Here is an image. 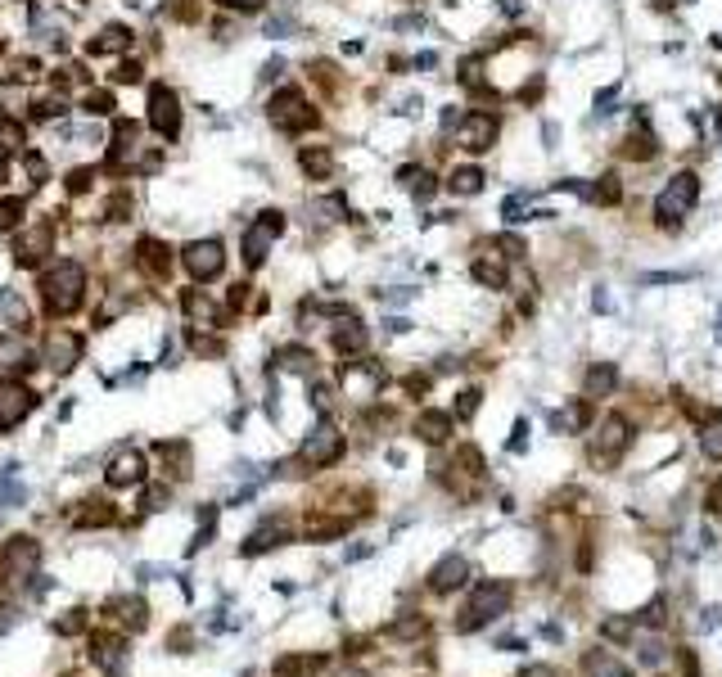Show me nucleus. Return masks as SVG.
I'll return each mask as SVG.
<instances>
[{
    "mask_svg": "<svg viewBox=\"0 0 722 677\" xmlns=\"http://www.w3.org/2000/svg\"><path fill=\"white\" fill-rule=\"evenodd\" d=\"M77 357H82V338H77L73 329H55V334L46 338V362H50V371H73Z\"/></svg>",
    "mask_w": 722,
    "mask_h": 677,
    "instance_id": "nucleus-15",
    "label": "nucleus"
},
{
    "mask_svg": "<svg viewBox=\"0 0 722 677\" xmlns=\"http://www.w3.org/2000/svg\"><path fill=\"white\" fill-rule=\"evenodd\" d=\"M149 127L163 140H176V131H181V104H176L172 86H154L149 91Z\"/></svg>",
    "mask_w": 722,
    "mask_h": 677,
    "instance_id": "nucleus-10",
    "label": "nucleus"
},
{
    "mask_svg": "<svg viewBox=\"0 0 722 677\" xmlns=\"http://www.w3.org/2000/svg\"><path fill=\"white\" fill-rule=\"evenodd\" d=\"M91 181H95V172H91V167L68 172V194H86V190H91Z\"/></svg>",
    "mask_w": 722,
    "mask_h": 677,
    "instance_id": "nucleus-43",
    "label": "nucleus"
},
{
    "mask_svg": "<svg viewBox=\"0 0 722 677\" xmlns=\"http://www.w3.org/2000/svg\"><path fill=\"white\" fill-rule=\"evenodd\" d=\"M91 659H95L109 677H122V668H127V645H122V636H113V632L91 636Z\"/></svg>",
    "mask_w": 722,
    "mask_h": 677,
    "instance_id": "nucleus-16",
    "label": "nucleus"
},
{
    "mask_svg": "<svg viewBox=\"0 0 722 677\" xmlns=\"http://www.w3.org/2000/svg\"><path fill=\"white\" fill-rule=\"evenodd\" d=\"M474 280H479V284H488V289H506V266L488 253V257H479V262H474Z\"/></svg>",
    "mask_w": 722,
    "mask_h": 677,
    "instance_id": "nucleus-33",
    "label": "nucleus"
},
{
    "mask_svg": "<svg viewBox=\"0 0 722 677\" xmlns=\"http://www.w3.org/2000/svg\"><path fill=\"white\" fill-rule=\"evenodd\" d=\"M127 46H131V32H127V28H104V32H100V41H91V50H95V55L127 50Z\"/></svg>",
    "mask_w": 722,
    "mask_h": 677,
    "instance_id": "nucleus-35",
    "label": "nucleus"
},
{
    "mask_svg": "<svg viewBox=\"0 0 722 677\" xmlns=\"http://www.w3.org/2000/svg\"><path fill=\"white\" fill-rule=\"evenodd\" d=\"M82 82H86V68H82V64L59 68V86H82Z\"/></svg>",
    "mask_w": 722,
    "mask_h": 677,
    "instance_id": "nucleus-47",
    "label": "nucleus"
},
{
    "mask_svg": "<svg viewBox=\"0 0 722 677\" xmlns=\"http://www.w3.org/2000/svg\"><path fill=\"white\" fill-rule=\"evenodd\" d=\"M82 104H86V113H109V109H113V95H109V91H91Z\"/></svg>",
    "mask_w": 722,
    "mask_h": 677,
    "instance_id": "nucleus-44",
    "label": "nucleus"
},
{
    "mask_svg": "<svg viewBox=\"0 0 722 677\" xmlns=\"http://www.w3.org/2000/svg\"><path fill=\"white\" fill-rule=\"evenodd\" d=\"M181 266L190 271V280H212V275L226 266V248H221V239H194V244L181 253Z\"/></svg>",
    "mask_w": 722,
    "mask_h": 677,
    "instance_id": "nucleus-9",
    "label": "nucleus"
},
{
    "mask_svg": "<svg viewBox=\"0 0 722 677\" xmlns=\"http://www.w3.org/2000/svg\"><path fill=\"white\" fill-rule=\"evenodd\" d=\"M623 154L627 158H636V163H645V158H654V136L645 131V122H636V131L623 140Z\"/></svg>",
    "mask_w": 722,
    "mask_h": 677,
    "instance_id": "nucleus-29",
    "label": "nucleus"
},
{
    "mask_svg": "<svg viewBox=\"0 0 722 677\" xmlns=\"http://www.w3.org/2000/svg\"><path fill=\"white\" fill-rule=\"evenodd\" d=\"M140 479H145V452H136V447L118 452L113 465H109V483H113V488H131V483H140Z\"/></svg>",
    "mask_w": 722,
    "mask_h": 677,
    "instance_id": "nucleus-18",
    "label": "nucleus"
},
{
    "mask_svg": "<svg viewBox=\"0 0 722 677\" xmlns=\"http://www.w3.org/2000/svg\"><path fill=\"white\" fill-rule=\"evenodd\" d=\"M181 307H185V316H190V320H194L199 329H212V325L221 320L217 302H208V298H203V293H194V289H190V293L181 298Z\"/></svg>",
    "mask_w": 722,
    "mask_h": 677,
    "instance_id": "nucleus-26",
    "label": "nucleus"
},
{
    "mask_svg": "<svg viewBox=\"0 0 722 677\" xmlns=\"http://www.w3.org/2000/svg\"><path fill=\"white\" fill-rule=\"evenodd\" d=\"M280 542H289V519H266V524H257V528L248 533V542H244V555L271 551V546H280Z\"/></svg>",
    "mask_w": 722,
    "mask_h": 677,
    "instance_id": "nucleus-19",
    "label": "nucleus"
},
{
    "mask_svg": "<svg viewBox=\"0 0 722 677\" xmlns=\"http://www.w3.org/2000/svg\"><path fill=\"white\" fill-rule=\"evenodd\" d=\"M654 5H659V10H672V0H654Z\"/></svg>",
    "mask_w": 722,
    "mask_h": 677,
    "instance_id": "nucleus-53",
    "label": "nucleus"
},
{
    "mask_svg": "<svg viewBox=\"0 0 722 677\" xmlns=\"http://www.w3.org/2000/svg\"><path fill=\"white\" fill-rule=\"evenodd\" d=\"M632 443V425L623 420V416H609L600 429H596V438L587 443V452H591V461L596 465H614L618 456H623V447Z\"/></svg>",
    "mask_w": 722,
    "mask_h": 677,
    "instance_id": "nucleus-6",
    "label": "nucleus"
},
{
    "mask_svg": "<svg viewBox=\"0 0 722 677\" xmlns=\"http://www.w3.org/2000/svg\"><path fill=\"white\" fill-rule=\"evenodd\" d=\"M19 217H23V199H5V203H0V230H14Z\"/></svg>",
    "mask_w": 722,
    "mask_h": 677,
    "instance_id": "nucleus-40",
    "label": "nucleus"
},
{
    "mask_svg": "<svg viewBox=\"0 0 722 677\" xmlns=\"http://www.w3.org/2000/svg\"><path fill=\"white\" fill-rule=\"evenodd\" d=\"M474 407H479V389H465V393H461V402H456V416L465 420V416H474Z\"/></svg>",
    "mask_w": 722,
    "mask_h": 677,
    "instance_id": "nucleus-48",
    "label": "nucleus"
},
{
    "mask_svg": "<svg viewBox=\"0 0 722 677\" xmlns=\"http://www.w3.org/2000/svg\"><path fill=\"white\" fill-rule=\"evenodd\" d=\"M519 677H555V672H551V668H546V663H528V668H524V672H519Z\"/></svg>",
    "mask_w": 722,
    "mask_h": 677,
    "instance_id": "nucleus-51",
    "label": "nucleus"
},
{
    "mask_svg": "<svg viewBox=\"0 0 722 677\" xmlns=\"http://www.w3.org/2000/svg\"><path fill=\"white\" fill-rule=\"evenodd\" d=\"M699 452H704L708 461H722V416L699 429Z\"/></svg>",
    "mask_w": 722,
    "mask_h": 677,
    "instance_id": "nucleus-34",
    "label": "nucleus"
},
{
    "mask_svg": "<svg viewBox=\"0 0 722 677\" xmlns=\"http://www.w3.org/2000/svg\"><path fill=\"white\" fill-rule=\"evenodd\" d=\"M389 632H393L398 641H416V636H425V632H429V618H425V614H416V609H407V618H393V623H389Z\"/></svg>",
    "mask_w": 722,
    "mask_h": 677,
    "instance_id": "nucleus-30",
    "label": "nucleus"
},
{
    "mask_svg": "<svg viewBox=\"0 0 722 677\" xmlns=\"http://www.w3.org/2000/svg\"><path fill=\"white\" fill-rule=\"evenodd\" d=\"M334 334H329V344H334V353H343V357H352V353H361L366 348V325H361L352 311H334Z\"/></svg>",
    "mask_w": 722,
    "mask_h": 677,
    "instance_id": "nucleus-14",
    "label": "nucleus"
},
{
    "mask_svg": "<svg viewBox=\"0 0 722 677\" xmlns=\"http://www.w3.org/2000/svg\"><path fill=\"white\" fill-rule=\"evenodd\" d=\"M217 5H230V10H257L262 0H217Z\"/></svg>",
    "mask_w": 722,
    "mask_h": 677,
    "instance_id": "nucleus-52",
    "label": "nucleus"
},
{
    "mask_svg": "<svg viewBox=\"0 0 722 677\" xmlns=\"http://www.w3.org/2000/svg\"><path fill=\"white\" fill-rule=\"evenodd\" d=\"M582 389H587V402H591V398H609V393L618 389V366H609V362H596V366L587 371Z\"/></svg>",
    "mask_w": 722,
    "mask_h": 677,
    "instance_id": "nucleus-22",
    "label": "nucleus"
},
{
    "mask_svg": "<svg viewBox=\"0 0 722 677\" xmlns=\"http://www.w3.org/2000/svg\"><path fill=\"white\" fill-rule=\"evenodd\" d=\"M46 172H50V167H46V163H41V158H28V176H32V181H37V185H41V181H46Z\"/></svg>",
    "mask_w": 722,
    "mask_h": 677,
    "instance_id": "nucleus-49",
    "label": "nucleus"
},
{
    "mask_svg": "<svg viewBox=\"0 0 722 677\" xmlns=\"http://www.w3.org/2000/svg\"><path fill=\"white\" fill-rule=\"evenodd\" d=\"M416 434H420L425 443H447V438H452V416H443V411H420Z\"/></svg>",
    "mask_w": 722,
    "mask_h": 677,
    "instance_id": "nucleus-27",
    "label": "nucleus"
},
{
    "mask_svg": "<svg viewBox=\"0 0 722 677\" xmlns=\"http://www.w3.org/2000/svg\"><path fill=\"white\" fill-rule=\"evenodd\" d=\"M641 623L663 627V623H668V600H663V596H659V600H650V605H645V614H641Z\"/></svg>",
    "mask_w": 722,
    "mask_h": 677,
    "instance_id": "nucleus-41",
    "label": "nucleus"
},
{
    "mask_svg": "<svg viewBox=\"0 0 722 677\" xmlns=\"http://www.w3.org/2000/svg\"><path fill=\"white\" fill-rule=\"evenodd\" d=\"M695 199H699V176H695V172H677V176L659 190V199H654V221H659L663 230H677V226L690 217Z\"/></svg>",
    "mask_w": 722,
    "mask_h": 677,
    "instance_id": "nucleus-1",
    "label": "nucleus"
},
{
    "mask_svg": "<svg viewBox=\"0 0 722 677\" xmlns=\"http://www.w3.org/2000/svg\"><path fill=\"white\" fill-rule=\"evenodd\" d=\"M280 230H284V217H280V212H262V217L248 226V235H244V262H248V266H262V257H266V248L275 244Z\"/></svg>",
    "mask_w": 722,
    "mask_h": 677,
    "instance_id": "nucleus-11",
    "label": "nucleus"
},
{
    "mask_svg": "<svg viewBox=\"0 0 722 677\" xmlns=\"http://www.w3.org/2000/svg\"><path fill=\"white\" fill-rule=\"evenodd\" d=\"M0 149H5V154H19V149H23V127L10 122V118H0Z\"/></svg>",
    "mask_w": 722,
    "mask_h": 677,
    "instance_id": "nucleus-38",
    "label": "nucleus"
},
{
    "mask_svg": "<svg viewBox=\"0 0 722 677\" xmlns=\"http://www.w3.org/2000/svg\"><path fill=\"white\" fill-rule=\"evenodd\" d=\"M325 672V654H284L275 663V677H316Z\"/></svg>",
    "mask_w": 722,
    "mask_h": 677,
    "instance_id": "nucleus-25",
    "label": "nucleus"
},
{
    "mask_svg": "<svg viewBox=\"0 0 722 677\" xmlns=\"http://www.w3.org/2000/svg\"><path fill=\"white\" fill-rule=\"evenodd\" d=\"M28 366H37L28 338H19V334H5V338H0V371H28Z\"/></svg>",
    "mask_w": 722,
    "mask_h": 677,
    "instance_id": "nucleus-20",
    "label": "nucleus"
},
{
    "mask_svg": "<svg viewBox=\"0 0 722 677\" xmlns=\"http://www.w3.org/2000/svg\"><path fill=\"white\" fill-rule=\"evenodd\" d=\"M582 194H587L591 203H614V199H618V181H614V176H605L600 185H591V190H582Z\"/></svg>",
    "mask_w": 722,
    "mask_h": 677,
    "instance_id": "nucleus-39",
    "label": "nucleus"
},
{
    "mask_svg": "<svg viewBox=\"0 0 722 677\" xmlns=\"http://www.w3.org/2000/svg\"><path fill=\"white\" fill-rule=\"evenodd\" d=\"M338 452H343V434H338L334 425H320V429H311L307 443L298 447V461L311 465V470H325V465L338 461Z\"/></svg>",
    "mask_w": 722,
    "mask_h": 677,
    "instance_id": "nucleus-7",
    "label": "nucleus"
},
{
    "mask_svg": "<svg viewBox=\"0 0 722 677\" xmlns=\"http://www.w3.org/2000/svg\"><path fill=\"white\" fill-rule=\"evenodd\" d=\"M32 389L28 384H19V380H0V429H14V425H23L28 420V411H32Z\"/></svg>",
    "mask_w": 722,
    "mask_h": 677,
    "instance_id": "nucleus-12",
    "label": "nucleus"
},
{
    "mask_svg": "<svg viewBox=\"0 0 722 677\" xmlns=\"http://www.w3.org/2000/svg\"><path fill=\"white\" fill-rule=\"evenodd\" d=\"M118 618H122V627H131V632H140L145 623H149V605L140 600V596H113V605H109Z\"/></svg>",
    "mask_w": 722,
    "mask_h": 677,
    "instance_id": "nucleus-24",
    "label": "nucleus"
},
{
    "mask_svg": "<svg viewBox=\"0 0 722 677\" xmlns=\"http://www.w3.org/2000/svg\"><path fill=\"white\" fill-rule=\"evenodd\" d=\"M717 127H722V109H717Z\"/></svg>",
    "mask_w": 722,
    "mask_h": 677,
    "instance_id": "nucleus-54",
    "label": "nucleus"
},
{
    "mask_svg": "<svg viewBox=\"0 0 722 677\" xmlns=\"http://www.w3.org/2000/svg\"><path fill=\"white\" fill-rule=\"evenodd\" d=\"M298 167H302L311 181H325V176L334 172V154L320 149V145H302V149H298Z\"/></svg>",
    "mask_w": 722,
    "mask_h": 677,
    "instance_id": "nucleus-23",
    "label": "nucleus"
},
{
    "mask_svg": "<svg viewBox=\"0 0 722 677\" xmlns=\"http://www.w3.org/2000/svg\"><path fill=\"white\" fill-rule=\"evenodd\" d=\"M113 77H118V82H136V77H140V64H122Z\"/></svg>",
    "mask_w": 722,
    "mask_h": 677,
    "instance_id": "nucleus-50",
    "label": "nucleus"
},
{
    "mask_svg": "<svg viewBox=\"0 0 722 677\" xmlns=\"http://www.w3.org/2000/svg\"><path fill=\"white\" fill-rule=\"evenodd\" d=\"M398 181H402V190L416 194V199H434V194H438V176H434L429 167H416V163H411V167L398 172Z\"/></svg>",
    "mask_w": 722,
    "mask_h": 677,
    "instance_id": "nucleus-21",
    "label": "nucleus"
},
{
    "mask_svg": "<svg viewBox=\"0 0 722 677\" xmlns=\"http://www.w3.org/2000/svg\"><path fill=\"white\" fill-rule=\"evenodd\" d=\"M82 289H86V271L77 262H55L46 275H41V298H46V311L64 316L82 302Z\"/></svg>",
    "mask_w": 722,
    "mask_h": 677,
    "instance_id": "nucleus-2",
    "label": "nucleus"
},
{
    "mask_svg": "<svg viewBox=\"0 0 722 677\" xmlns=\"http://www.w3.org/2000/svg\"><path fill=\"white\" fill-rule=\"evenodd\" d=\"M452 194H479L483 190V167H456L452 181H447Z\"/></svg>",
    "mask_w": 722,
    "mask_h": 677,
    "instance_id": "nucleus-31",
    "label": "nucleus"
},
{
    "mask_svg": "<svg viewBox=\"0 0 722 677\" xmlns=\"http://www.w3.org/2000/svg\"><path fill=\"white\" fill-rule=\"evenodd\" d=\"M605 636H609V641H627V636H632V623H627V618H605Z\"/></svg>",
    "mask_w": 722,
    "mask_h": 677,
    "instance_id": "nucleus-45",
    "label": "nucleus"
},
{
    "mask_svg": "<svg viewBox=\"0 0 722 677\" xmlns=\"http://www.w3.org/2000/svg\"><path fill=\"white\" fill-rule=\"evenodd\" d=\"M668 659V645L663 641H645L641 645V663H663Z\"/></svg>",
    "mask_w": 722,
    "mask_h": 677,
    "instance_id": "nucleus-46",
    "label": "nucleus"
},
{
    "mask_svg": "<svg viewBox=\"0 0 722 677\" xmlns=\"http://www.w3.org/2000/svg\"><path fill=\"white\" fill-rule=\"evenodd\" d=\"M266 118H271L280 131H289V136H293V131H311V127L320 122V113H316L298 91H280V95L266 104Z\"/></svg>",
    "mask_w": 722,
    "mask_h": 677,
    "instance_id": "nucleus-4",
    "label": "nucleus"
},
{
    "mask_svg": "<svg viewBox=\"0 0 722 677\" xmlns=\"http://www.w3.org/2000/svg\"><path fill=\"white\" fill-rule=\"evenodd\" d=\"M113 519V506H104V501H86V510L73 519L77 528H100V524H109Z\"/></svg>",
    "mask_w": 722,
    "mask_h": 677,
    "instance_id": "nucleus-36",
    "label": "nucleus"
},
{
    "mask_svg": "<svg viewBox=\"0 0 722 677\" xmlns=\"http://www.w3.org/2000/svg\"><path fill=\"white\" fill-rule=\"evenodd\" d=\"M82 627H86V609H68L64 618H55V632H64V636H68V632H82Z\"/></svg>",
    "mask_w": 722,
    "mask_h": 677,
    "instance_id": "nucleus-42",
    "label": "nucleus"
},
{
    "mask_svg": "<svg viewBox=\"0 0 722 677\" xmlns=\"http://www.w3.org/2000/svg\"><path fill=\"white\" fill-rule=\"evenodd\" d=\"M37 560H41V546L32 537H10L5 546H0V578H5L10 587L28 582L37 573Z\"/></svg>",
    "mask_w": 722,
    "mask_h": 677,
    "instance_id": "nucleus-5",
    "label": "nucleus"
},
{
    "mask_svg": "<svg viewBox=\"0 0 722 677\" xmlns=\"http://www.w3.org/2000/svg\"><path fill=\"white\" fill-rule=\"evenodd\" d=\"M497 131H501V118H497V113H465L461 127H456V145L470 149V154H483V149H492Z\"/></svg>",
    "mask_w": 722,
    "mask_h": 677,
    "instance_id": "nucleus-8",
    "label": "nucleus"
},
{
    "mask_svg": "<svg viewBox=\"0 0 722 677\" xmlns=\"http://www.w3.org/2000/svg\"><path fill=\"white\" fill-rule=\"evenodd\" d=\"M140 266H149L154 275H167L172 257H167V248H163L158 239H140Z\"/></svg>",
    "mask_w": 722,
    "mask_h": 677,
    "instance_id": "nucleus-32",
    "label": "nucleus"
},
{
    "mask_svg": "<svg viewBox=\"0 0 722 677\" xmlns=\"http://www.w3.org/2000/svg\"><path fill=\"white\" fill-rule=\"evenodd\" d=\"M510 600H515V587L501 582V578H488V582H479V591L470 596V609H465V618H461L456 627H461V632L488 627V623H497V618L510 609Z\"/></svg>",
    "mask_w": 722,
    "mask_h": 677,
    "instance_id": "nucleus-3",
    "label": "nucleus"
},
{
    "mask_svg": "<svg viewBox=\"0 0 722 677\" xmlns=\"http://www.w3.org/2000/svg\"><path fill=\"white\" fill-rule=\"evenodd\" d=\"M109 163H113V167H158V158H145V154H140V127H136V122H118Z\"/></svg>",
    "mask_w": 722,
    "mask_h": 677,
    "instance_id": "nucleus-13",
    "label": "nucleus"
},
{
    "mask_svg": "<svg viewBox=\"0 0 722 677\" xmlns=\"http://www.w3.org/2000/svg\"><path fill=\"white\" fill-rule=\"evenodd\" d=\"M465 578H470V560L452 551V555H443V560L434 564L429 587H434V591H456V587H465Z\"/></svg>",
    "mask_w": 722,
    "mask_h": 677,
    "instance_id": "nucleus-17",
    "label": "nucleus"
},
{
    "mask_svg": "<svg viewBox=\"0 0 722 677\" xmlns=\"http://www.w3.org/2000/svg\"><path fill=\"white\" fill-rule=\"evenodd\" d=\"M582 672H587V677H627V668H623L609 650H591V654L582 659Z\"/></svg>",
    "mask_w": 722,
    "mask_h": 677,
    "instance_id": "nucleus-28",
    "label": "nucleus"
},
{
    "mask_svg": "<svg viewBox=\"0 0 722 677\" xmlns=\"http://www.w3.org/2000/svg\"><path fill=\"white\" fill-rule=\"evenodd\" d=\"M280 371H298V375H307L311 371V353L307 348H280Z\"/></svg>",
    "mask_w": 722,
    "mask_h": 677,
    "instance_id": "nucleus-37",
    "label": "nucleus"
}]
</instances>
